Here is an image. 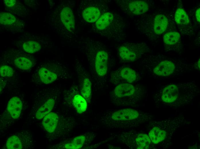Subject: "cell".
I'll use <instances>...</instances> for the list:
<instances>
[{"mask_svg":"<svg viewBox=\"0 0 200 149\" xmlns=\"http://www.w3.org/2000/svg\"><path fill=\"white\" fill-rule=\"evenodd\" d=\"M58 92L55 89L51 91H40L39 96L35 101L34 105H38V109L35 114V117L40 120L51 112L53 108L58 97Z\"/></svg>","mask_w":200,"mask_h":149,"instance_id":"obj_10","label":"cell"},{"mask_svg":"<svg viewBox=\"0 0 200 149\" xmlns=\"http://www.w3.org/2000/svg\"><path fill=\"white\" fill-rule=\"evenodd\" d=\"M180 37V35L178 32H170L166 33L163 39L164 42L166 45L172 46L178 43Z\"/></svg>","mask_w":200,"mask_h":149,"instance_id":"obj_24","label":"cell"},{"mask_svg":"<svg viewBox=\"0 0 200 149\" xmlns=\"http://www.w3.org/2000/svg\"><path fill=\"white\" fill-rule=\"evenodd\" d=\"M69 74L66 68L58 64H44L37 67L31 75L32 82L47 85L61 79H67Z\"/></svg>","mask_w":200,"mask_h":149,"instance_id":"obj_6","label":"cell"},{"mask_svg":"<svg viewBox=\"0 0 200 149\" xmlns=\"http://www.w3.org/2000/svg\"><path fill=\"white\" fill-rule=\"evenodd\" d=\"M14 66L23 72H30L34 66L35 63L31 58L26 56H18L14 58Z\"/></svg>","mask_w":200,"mask_h":149,"instance_id":"obj_20","label":"cell"},{"mask_svg":"<svg viewBox=\"0 0 200 149\" xmlns=\"http://www.w3.org/2000/svg\"><path fill=\"white\" fill-rule=\"evenodd\" d=\"M23 103L20 98L17 96L11 98L9 101L7 109L12 117L16 119L20 115L22 108Z\"/></svg>","mask_w":200,"mask_h":149,"instance_id":"obj_19","label":"cell"},{"mask_svg":"<svg viewBox=\"0 0 200 149\" xmlns=\"http://www.w3.org/2000/svg\"><path fill=\"white\" fill-rule=\"evenodd\" d=\"M141 87L129 83L119 84L110 93L112 102L117 106H132L137 102L143 95Z\"/></svg>","mask_w":200,"mask_h":149,"instance_id":"obj_5","label":"cell"},{"mask_svg":"<svg viewBox=\"0 0 200 149\" xmlns=\"http://www.w3.org/2000/svg\"><path fill=\"white\" fill-rule=\"evenodd\" d=\"M63 100L65 105L74 109L79 114L84 112L87 109V102L76 85H73L64 91Z\"/></svg>","mask_w":200,"mask_h":149,"instance_id":"obj_11","label":"cell"},{"mask_svg":"<svg viewBox=\"0 0 200 149\" xmlns=\"http://www.w3.org/2000/svg\"><path fill=\"white\" fill-rule=\"evenodd\" d=\"M16 20L15 16L10 13L1 12L0 15V22L2 24L9 25L14 23Z\"/></svg>","mask_w":200,"mask_h":149,"instance_id":"obj_27","label":"cell"},{"mask_svg":"<svg viewBox=\"0 0 200 149\" xmlns=\"http://www.w3.org/2000/svg\"><path fill=\"white\" fill-rule=\"evenodd\" d=\"M42 123L50 136L56 137L64 130L65 123L61 116L51 112L43 118Z\"/></svg>","mask_w":200,"mask_h":149,"instance_id":"obj_13","label":"cell"},{"mask_svg":"<svg viewBox=\"0 0 200 149\" xmlns=\"http://www.w3.org/2000/svg\"><path fill=\"white\" fill-rule=\"evenodd\" d=\"M140 116L138 111L131 108L109 109L104 113L100 121L109 128L126 129L136 125Z\"/></svg>","mask_w":200,"mask_h":149,"instance_id":"obj_3","label":"cell"},{"mask_svg":"<svg viewBox=\"0 0 200 149\" xmlns=\"http://www.w3.org/2000/svg\"><path fill=\"white\" fill-rule=\"evenodd\" d=\"M95 138L94 134L91 132L84 134L68 138L54 145L51 148L57 149H78L87 146Z\"/></svg>","mask_w":200,"mask_h":149,"instance_id":"obj_12","label":"cell"},{"mask_svg":"<svg viewBox=\"0 0 200 149\" xmlns=\"http://www.w3.org/2000/svg\"><path fill=\"white\" fill-rule=\"evenodd\" d=\"M146 67L154 75L161 77L176 76L190 70V67L184 63L167 59L156 60Z\"/></svg>","mask_w":200,"mask_h":149,"instance_id":"obj_7","label":"cell"},{"mask_svg":"<svg viewBox=\"0 0 200 149\" xmlns=\"http://www.w3.org/2000/svg\"><path fill=\"white\" fill-rule=\"evenodd\" d=\"M149 135L152 142L156 144L164 140L166 133L164 130L157 127H155L150 131Z\"/></svg>","mask_w":200,"mask_h":149,"instance_id":"obj_22","label":"cell"},{"mask_svg":"<svg viewBox=\"0 0 200 149\" xmlns=\"http://www.w3.org/2000/svg\"><path fill=\"white\" fill-rule=\"evenodd\" d=\"M168 23V19L165 15L161 14L156 15L153 23L154 33L157 35L163 33L166 30Z\"/></svg>","mask_w":200,"mask_h":149,"instance_id":"obj_21","label":"cell"},{"mask_svg":"<svg viewBox=\"0 0 200 149\" xmlns=\"http://www.w3.org/2000/svg\"><path fill=\"white\" fill-rule=\"evenodd\" d=\"M121 9L128 14L139 15L148 10V3L140 0H119L116 1Z\"/></svg>","mask_w":200,"mask_h":149,"instance_id":"obj_16","label":"cell"},{"mask_svg":"<svg viewBox=\"0 0 200 149\" xmlns=\"http://www.w3.org/2000/svg\"><path fill=\"white\" fill-rule=\"evenodd\" d=\"M16 1L15 0H4L5 5L8 7L13 6L15 5Z\"/></svg>","mask_w":200,"mask_h":149,"instance_id":"obj_29","label":"cell"},{"mask_svg":"<svg viewBox=\"0 0 200 149\" xmlns=\"http://www.w3.org/2000/svg\"><path fill=\"white\" fill-rule=\"evenodd\" d=\"M80 8L83 19L90 23L96 22L102 15L109 10L107 4L105 1L98 0L82 1L80 4Z\"/></svg>","mask_w":200,"mask_h":149,"instance_id":"obj_8","label":"cell"},{"mask_svg":"<svg viewBox=\"0 0 200 149\" xmlns=\"http://www.w3.org/2000/svg\"><path fill=\"white\" fill-rule=\"evenodd\" d=\"M196 87L192 82L170 84L161 90L159 98L166 103L182 104L192 99Z\"/></svg>","mask_w":200,"mask_h":149,"instance_id":"obj_4","label":"cell"},{"mask_svg":"<svg viewBox=\"0 0 200 149\" xmlns=\"http://www.w3.org/2000/svg\"><path fill=\"white\" fill-rule=\"evenodd\" d=\"M1 77L7 78L12 77L14 74V71L11 67L7 65H3L0 66Z\"/></svg>","mask_w":200,"mask_h":149,"instance_id":"obj_28","label":"cell"},{"mask_svg":"<svg viewBox=\"0 0 200 149\" xmlns=\"http://www.w3.org/2000/svg\"><path fill=\"white\" fill-rule=\"evenodd\" d=\"M175 19L177 23L181 25H187L189 22V17L184 10L181 8L177 9L175 14Z\"/></svg>","mask_w":200,"mask_h":149,"instance_id":"obj_25","label":"cell"},{"mask_svg":"<svg viewBox=\"0 0 200 149\" xmlns=\"http://www.w3.org/2000/svg\"><path fill=\"white\" fill-rule=\"evenodd\" d=\"M33 140L31 133L27 131H22L10 136L6 146L8 149H22L33 148Z\"/></svg>","mask_w":200,"mask_h":149,"instance_id":"obj_14","label":"cell"},{"mask_svg":"<svg viewBox=\"0 0 200 149\" xmlns=\"http://www.w3.org/2000/svg\"><path fill=\"white\" fill-rule=\"evenodd\" d=\"M60 18L66 31L68 38H74L75 33L74 16L71 7L65 6L60 13Z\"/></svg>","mask_w":200,"mask_h":149,"instance_id":"obj_18","label":"cell"},{"mask_svg":"<svg viewBox=\"0 0 200 149\" xmlns=\"http://www.w3.org/2000/svg\"><path fill=\"white\" fill-rule=\"evenodd\" d=\"M195 68H196V69H197L198 70H200V59H199L197 62V63L196 64Z\"/></svg>","mask_w":200,"mask_h":149,"instance_id":"obj_31","label":"cell"},{"mask_svg":"<svg viewBox=\"0 0 200 149\" xmlns=\"http://www.w3.org/2000/svg\"><path fill=\"white\" fill-rule=\"evenodd\" d=\"M82 50L87 60L93 79L99 85L106 81L108 72L110 52L102 42L87 38L82 44Z\"/></svg>","mask_w":200,"mask_h":149,"instance_id":"obj_1","label":"cell"},{"mask_svg":"<svg viewBox=\"0 0 200 149\" xmlns=\"http://www.w3.org/2000/svg\"><path fill=\"white\" fill-rule=\"evenodd\" d=\"M135 141L138 149H148L151 143V140L148 136L145 134H140L136 137Z\"/></svg>","mask_w":200,"mask_h":149,"instance_id":"obj_23","label":"cell"},{"mask_svg":"<svg viewBox=\"0 0 200 149\" xmlns=\"http://www.w3.org/2000/svg\"><path fill=\"white\" fill-rule=\"evenodd\" d=\"M136 72L127 67H122L112 71L110 75V81L115 85L123 83H131L139 79Z\"/></svg>","mask_w":200,"mask_h":149,"instance_id":"obj_15","label":"cell"},{"mask_svg":"<svg viewBox=\"0 0 200 149\" xmlns=\"http://www.w3.org/2000/svg\"><path fill=\"white\" fill-rule=\"evenodd\" d=\"M76 70L80 93L87 103H89L91 97L92 88V83L89 76L80 64H77Z\"/></svg>","mask_w":200,"mask_h":149,"instance_id":"obj_17","label":"cell"},{"mask_svg":"<svg viewBox=\"0 0 200 149\" xmlns=\"http://www.w3.org/2000/svg\"><path fill=\"white\" fill-rule=\"evenodd\" d=\"M23 50L29 53H33L39 51L41 46L37 42L34 41H29L24 42L22 45Z\"/></svg>","mask_w":200,"mask_h":149,"instance_id":"obj_26","label":"cell"},{"mask_svg":"<svg viewBox=\"0 0 200 149\" xmlns=\"http://www.w3.org/2000/svg\"><path fill=\"white\" fill-rule=\"evenodd\" d=\"M149 48L144 42H125L119 45L117 50L120 60L124 63L133 62L149 52Z\"/></svg>","mask_w":200,"mask_h":149,"instance_id":"obj_9","label":"cell"},{"mask_svg":"<svg viewBox=\"0 0 200 149\" xmlns=\"http://www.w3.org/2000/svg\"><path fill=\"white\" fill-rule=\"evenodd\" d=\"M93 32L102 37L121 41L126 38V25L122 17L115 11L103 13L94 23Z\"/></svg>","mask_w":200,"mask_h":149,"instance_id":"obj_2","label":"cell"},{"mask_svg":"<svg viewBox=\"0 0 200 149\" xmlns=\"http://www.w3.org/2000/svg\"><path fill=\"white\" fill-rule=\"evenodd\" d=\"M200 8L197 9L195 12V16L198 22H200Z\"/></svg>","mask_w":200,"mask_h":149,"instance_id":"obj_30","label":"cell"}]
</instances>
